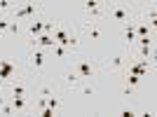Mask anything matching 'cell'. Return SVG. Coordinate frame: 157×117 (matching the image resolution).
Wrapping results in <instances>:
<instances>
[{"instance_id": "1", "label": "cell", "mask_w": 157, "mask_h": 117, "mask_svg": "<svg viewBox=\"0 0 157 117\" xmlns=\"http://www.w3.org/2000/svg\"><path fill=\"white\" fill-rule=\"evenodd\" d=\"M136 12L138 9L134 5H129V2H108L105 5V19H115L122 26L136 19Z\"/></svg>"}, {"instance_id": "2", "label": "cell", "mask_w": 157, "mask_h": 117, "mask_svg": "<svg viewBox=\"0 0 157 117\" xmlns=\"http://www.w3.org/2000/svg\"><path fill=\"white\" fill-rule=\"evenodd\" d=\"M73 68L78 70V75L82 77V82H92L101 73V61L92 56H75L73 58Z\"/></svg>"}, {"instance_id": "3", "label": "cell", "mask_w": 157, "mask_h": 117, "mask_svg": "<svg viewBox=\"0 0 157 117\" xmlns=\"http://www.w3.org/2000/svg\"><path fill=\"white\" fill-rule=\"evenodd\" d=\"M47 66V54L45 49H40V47H28L26 49V68L31 73H42Z\"/></svg>"}, {"instance_id": "4", "label": "cell", "mask_w": 157, "mask_h": 117, "mask_svg": "<svg viewBox=\"0 0 157 117\" xmlns=\"http://www.w3.org/2000/svg\"><path fill=\"white\" fill-rule=\"evenodd\" d=\"M38 14H42V5H40V2H19V5L10 12L7 19L21 21V19H33V17H38Z\"/></svg>"}, {"instance_id": "5", "label": "cell", "mask_w": 157, "mask_h": 117, "mask_svg": "<svg viewBox=\"0 0 157 117\" xmlns=\"http://www.w3.org/2000/svg\"><path fill=\"white\" fill-rule=\"evenodd\" d=\"M78 33L82 35V38L87 40H101L103 38V21H96V19H85L82 24H80Z\"/></svg>"}, {"instance_id": "6", "label": "cell", "mask_w": 157, "mask_h": 117, "mask_svg": "<svg viewBox=\"0 0 157 117\" xmlns=\"http://www.w3.org/2000/svg\"><path fill=\"white\" fill-rule=\"evenodd\" d=\"M127 63H131V54H129V52H122V54H115V56H110L108 61H101V70L124 73Z\"/></svg>"}, {"instance_id": "7", "label": "cell", "mask_w": 157, "mask_h": 117, "mask_svg": "<svg viewBox=\"0 0 157 117\" xmlns=\"http://www.w3.org/2000/svg\"><path fill=\"white\" fill-rule=\"evenodd\" d=\"M45 14H38V17H33V19H28L26 21V42L31 45V42H35V38L38 35H42L45 33Z\"/></svg>"}, {"instance_id": "8", "label": "cell", "mask_w": 157, "mask_h": 117, "mask_svg": "<svg viewBox=\"0 0 157 117\" xmlns=\"http://www.w3.org/2000/svg\"><path fill=\"white\" fill-rule=\"evenodd\" d=\"M105 5L108 2H101V0H87V2H82V12L87 14V19L103 21L105 19Z\"/></svg>"}, {"instance_id": "9", "label": "cell", "mask_w": 157, "mask_h": 117, "mask_svg": "<svg viewBox=\"0 0 157 117\" xmlns=\"http://www.w3.org/2000/svg\"><path fill=\"white\" fill-rule=\"evenodd\" d=\"M80 85H82V77L78 75L75 68H71V70L63 73V77H61V89L63 91H75Z\"/></svg>"}, {"instance_id": "10", "label": "cell", "mask_w": 157, "mask_h": 117, "mask_svg": "<svg viewBox=\"0 0 157 117\" xmlns=\"http://www.w3.org/2000/svg\"><path fill=\"white\" fill-rule=\"evenodd\" d=\"M10 103H12L14 112H26L31 108V101L26 96H10Z\"/></svg>"}, {"instance_id": "11", "label": "cell", "mask_w": 157, "mask_h": 117, "mask_svg": "<svg viewBox=\"0 0 157 117\" xmlns=\"http://www.w3.org/2000/svg\"><path fill=\"white\" fill-rule=\"evenodd\" d=\"M134 21H136V19H134ZM134 21L124 24V40H127V52H129L131 47H134V42H136V31H134Z\"/></svg>"}, {"instance_id": "12", "label": "cell", "mask_w": 157, "mask_h": 117, "mask_svg": "<svg viewBox=\"0 0 157 117\" xmlns=\"http://www.w3.org/2000/svg\"><path fill=\"white\" fill-rule=\"evenodd\" d=\"M47 108H52L54 112H59L61 108H63V96H61L59 91H56V94H52V96L47 98Z\"/></svg>"}, {"instance_id": "13", "label": "cell", "mask_w": 157, "mask_h": 117, "mask_svg": "<svg viewBox=\"0 0 157 117\" xmlns=\"http://www.w3.org/2000/svg\"><path fill=\"white\" fill-rule=\"evenodd\" d=\"M21 33H24L21 21H12V19H10V24H7V31H5V38H10V35H21Z\"/></svg>"}, {"instance_id": "14", "label": "cell", "mask_w": 157, "mask_h": 117, "mask_svg": "<svg viewBox=\"0 0 157 117\" xmlns=\"http://www.w3.org/2000/svg\"><path fill=\"white\" fill-rule=\"evenodd\" d=\"M122 82H124V85H129V87H138V85H141V77H138V75H131V73H124Z\"/></svg>"}, {"instance_id": "15", "label": "cell", "mask_w": 157, "mask_h": 117, "mask_svg": "<svg viewBox=\"0 0 157 117\" xmlns=\"http://www.w3.org/2000/svg\"><path fill=\"white\" fill-rule=\"evenodd\" d=\"M75 91H80V96L87 98V96H92V94H94V87H92V82H85V85H80Z\"/></svg>"}, {"instance_id": "16", "label": "cell", "mask_w": 157, "mask_h": 117, "mask_svg": "<svg viewBox=\"0 0 157 117\" xmlns=\"http://www.w3.org/2000/svg\"><path fill=\"white\" fill-rule=\"evenodd\" d=\"M52 94H56V89H54V87H49V85H42V87L38 89V96H45V98H49Z\"/></svg>"}, {"instance_id": "17", "label": "cell", "mask_w": 157, "mask_h": 117, "mask_svg": "<svg viewBox=\"0 0 157 117\" xmlns=\"http://www.w3.org/2000/svg\"><path fill=\"white\" fill-rule=\"evenodd\" d=\"M52 52L56 54V56H59V58H66V56H68V54H71V52H68V49H66V47H61V45H54V47H52Z\"/></svg>"}, {"instance_id": "18", "label": "cell", "mask_w": 157, "mask_h": 117, "mask_svg": "<svg viewBox=\"0 0 157 117\" xmlns=\"http://www.w3.org/2000/svg\"><path fill=\"white\" fill-rule=\"evenodd\" d=\"M134 94H136V87H129V85H124V87H122V96H124V98L134 96Z\"/></svg>"}, {"instance_id": "19", "label": "cell", "mask_w": 157, "mask_h": 117, "mask_svg": "<svg viewBox=\"0 0 157 117\" xmlns=\"http://www.w3.org/2000/svg\"><path fill=\"white\" fill-rule=\"evenodd\" d=\"M45 108H47V98H45V96H40L38 101H35V110L40 112V110H45Z\"/></svg>"}, {"instance_id": "20", "label": "cell", "mask_w": 157, "mask_h": 117, "mask_svg": "<svg viewBox=\"0 0 157 117\" xmlns=\"http://www.w3.org/2000/svg\"><path fill=\"white\" fill-rule=\"evenodd\" d=\"M122 115H124V117H131V115H134V110H131V108H124V110H122Z\"/></svg>"}, {"instance_id": "21", "label": "cell", "mask_w": 157, "mask_h": 117, "mask_svg": "<svg viewBox=\"0 0 157 117\" xmlns=\"http://www.w3.org/2000/svg\"><path fill=\"white\" fill-rule=\"evenodd\" d=\"M0 89H2V85H0Z\"/></svg>"}]
</instances>
